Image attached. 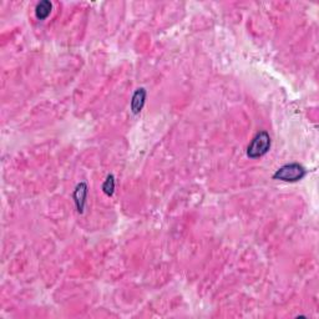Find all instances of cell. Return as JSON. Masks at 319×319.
<instances>
[{
	"label": "cell",
	"instance_id": "obj_1",
	"mask_svg": "<svg viewBox=\"0 0 319 319\" xmlns=\"http://www.w3.org/2000/svg\"><path fill=\"white\" fill-rule=\"evenodd\" d=\"M270 148L271 136L268 135V132L260 131L253 137V140L249 143L248 148H247V156L249 158L262 157L263 155H265L270 151Z\"/></svg>",
	"mask_w": 319,
	"mask_h": 319
},
{
	"label": "cell",
	"instance_id": "obj_2",
	"mask_svg": "<svg viewBox=\"0 0 319 319\" xmlns=\"http://www.w3.org/2000/svg\"><path fill=\"white\" fill-rule=\"evenodd\" d=\"M305 174H307V171L302 165L293 162V164L279 167L276 174L273 175V179L286 181V182H297V181L302 180L305 176Z\"/></svg>",
	"mask_w": 319,
	"mask_h": 319
},
{
	"label": "cell",
	"instance_id": "obj_3",
	"mask_svg": "<svg viewBox=\"0 0 319 319\" xmlns=\"http://www.w3.org/2000/svg\"><path fill=\"white\" fill-rule=\"evenodd\" d=\"M74 202L76 204V209L79 214H82L85 208V203H86L87 198V185L85 182H80L76 186L75 191H74Z\"/></svg>",
	"mask_w": 319,
	"mask_h": 319
},
{
	"label": "cell",
	"instance_id": "obj_4",
	"mask_svg": "<svg viewBox=\"0 0 319 319\" xmlns=\"http://www.w3.org/2000/svg\"><path fill=\"white\" fill-rule=\"evenodd\" d=\"M146 102V90L143 87H140L136 91L134 92L131 99V111L132 114L137 115L142 111L143 106H145Z\"/></svg>",
	"mask_w": 319,
	"mask_h": 319
},
{
	"label": "cell",
	"instance_id": "obj_5",
	"mask_svg": "<svg viewBox=\"0 0 319 319\" xmlns=\"http://www.w3.org/2000/svg\"><path fill=\"white\" fill-rule=\"evenodd\" d=\"M52 9V4L47 0H44V2L38 3L35 8V15L39 20H45L47 17L50 15Z\"/></svg>",
	"mask_w": 319,
	"mask_h": 319
},
{
	"label": "cell",
	"instance_id": "obj_6",
	"mask_svg": "<svg viewBox=\"0 0 319 319\" xmlns=\"http://www.w3.org/2000/svg\"><path fill=\"white\" fill-rule=\"evenodd\" d=\"M102 191L106 196H109V197L114 195V192H115V177H114L113 175H109V176L106 177L105 182H103L102 185Z\"/></svg>",
	"mask_w": 319,
	"mask_h": 319
}]
</instances>
